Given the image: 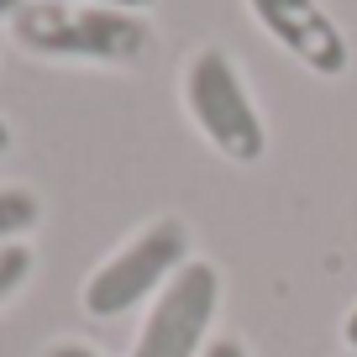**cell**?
Here are the masks:
<instances>
[{
  "mask_svg": "<svg viewBox=\"0 0 357 357\" xmlns=\"http://www.w3.org/2000/svg\"><path fill=\"white\" fill-rule=\"evenodd\" d=\"M221 305V273L211 263H184L163 284L132 357H195Z\"/></svg>",
  "mask_w": 357,
  "mask_h": 357,
  "instance_id": "277c9868",
  "label": "cell"
},
{
  "mask_svg": "<svg viewBox=\"0 0 357 357\" xmlns=\"http://www.w3.org/2000/svg\"><path fill=\"white\" fill-rule=\"evenodd\" d=\"M11 37L37 58H84V63H132L153 43L137 11L68 6V0H26L11 16Z\"/></svg>",
  "mask_w": 357,
  "mask_h": 357,
  "instance_id": "6da1fadb",
  "label": "cell"
},
{
  "mask_svg": "<svg viewBox=\"0 0 357 357\" xmlns=\"http://www.w3.org/2000/svg\"><path fill=\"white\" fill-rule=\"evenodd\" d=\"M22 6H26V0H0V22H11V16L22 11Z\"/></svg>",
  "mask_w": 357,
  "mask_h": 357,
  "instance_id": "7c38bea8",
  "label": "cell"
},
{
  "mask_svg": "<svg viewBox=\"0 0 357 357\" xmlns=\"http://www.w3.org/2000/svg\"><path fill=\"white\" fill-rule=\"evenodd\" d=\"M200 357H247V347H242V342H231V336H221V342H211Z\"/></svg>",
  "mask_w": 357,
  "mask_h": 357,
  "instance_id": "9c48e42d",
  "label": "cell"
},
{
  "mask_svg": "<svg viewBox=\"0 0 357 357\" xmlns=\"http://www.w3.org/2000/svg\"><path fill=\"white\" fill-rule=\"evenodd\" d=\"M342 342H347V347H352V352H357V310H352V315H347V321H342Z\"/></svg>",
  "mask_w": 357,
  "mask_h": 357,
  "instance_id": "8fae6325",
  "label": "cell"
},
{
  "mask_svg": "<svg viewBox=\"0 0 357 357\" xmlns=\"http://www.w3.org/2000/svg\"><path fill=\"white\" fill-rule=\"evenodd\" d=\"M6 147H11V126L0 121V153H6Z\"/></svg>",
  "mask_w": 357,
  "mask_h": 357,
  "instance_id": "4fadbf2b",
  "label": "cell"
},
{
  "mask_svg": "<svg viewBox=\"0 0 357 357\" xmlns=\"http://www.w3.org/2000/svg\"><path fill=\"white\" fill-rule=\"evenodd\" d=\"M26 273H32V247L26 242H6L0 247V300H11V294L26 284Z\"/></svg>",
  "mask_w": 357,
  "mask_h": 357,
  "instance_id": "52a82bcc",
  "label": "cell"
},
{
  "mask_svg": "<svg viewBox=\"0 0 357 357\" xmlns=\"http://www.w3.org/2000/svg\"><path fill=\"white\" fill-rule=\"evenodd\" d=\"M352 357H357V352H352Z\"/></svg>",
  "mask_w": 357,
  "mask_h": 357,
  "instance_id": "5bb4252c",
  "label": "cell"
},
{
  "mask_svg": "<svg viewBox=\"0 0 357 357\" xmlns=\"http://www.w3.org/2000/svg\"><path fill=\"white\" fill-rule=\"evenodd\" d=\"M184 111L195 116L205 142L215 153H226L231 163H257L263 158V147H268L263 116H257L242 74H236V63L221 47H200L184 63Z\"/></svg>",
  "mask_w": 357,
  "mask_h": 357,
  "instance_id": "7a4b0ae2",
  "label": "cell"
},
{
  "mask_svg": "<svg viewBox=\"0 0 357 357\" xmlns=\"http://www.w3.org/2000/svg\"><path fill=\"white\" fill-rule=\"evenodd\" d=\"M252 22L263 26L294 63H305L310 74L336 79L352 63V43L342 37V26L331 22L321 0H247Z\"/></svg>",
  "mask_w": 357,
  "mask_h": 357,
  "instance_id": "5b68a950",
  "label": "cell"
},
{
  "mask_svg": "<svg viewBox=\"0 0 357 357\" xmlns=\"http://www.w3.org/2000/svg\"><path fill=\"white\" fill-rule=\"evenodd\" d=\"M190 263V231L184 221L163 215V221L142 226L111 263H100L84 284V310L95 321H111V315H126L132 305H142V294H153L158 284H168L178 268Z\"/></svg>",
  "mask_w": 357,
  "mask_h": 357,
  "instance_id": "3957f363",
  "label": "cell"
},
{
  "mask_svg": "<svg viewBox=\"0 0 357 357\" xmlns=\"http://www.w3.org/2000/svg\"><path fill=\"white\" fill-rule=\"evenodd\" d=\"M37 215H43V205H37L32 190H22V184H0V247L11 242V236L32 231Z\"/></svg>",
  "mask_w": 357,
  "mask_h": 357,
  "instance_id": "8992f818",
  "label": "cell"
},
{
  "mask_svg": "<svg viewBox=\"0 0 357 357\" xmlns=\"http://www.w3.org/2000/svg\"><path fill=\"white\" fill-rule=\"evenodd\" d=\"M68 6H105V11H137L142 16L153 0H68Z\"/></svg>",
  "mask_w": 357,
  "mask_h": 357,
  "instance_id": "ba28073f",
  "label": "cell"
},
{
  "mask_svg": "<svg viewBox=\"0 0 357 357\" xmlns=\"http://www.w3.org/2000/svg\"><path fill=\"white\" fill-rule=\"evenodd\" d=\"M47 357H100V352L84 342H58V347H47Z\"/></svg>",
  "mask_w": 357,
  "mask_h": 357,
  "instance_id": "30bf717a",
  "label": "cell"
}]
</instances>
